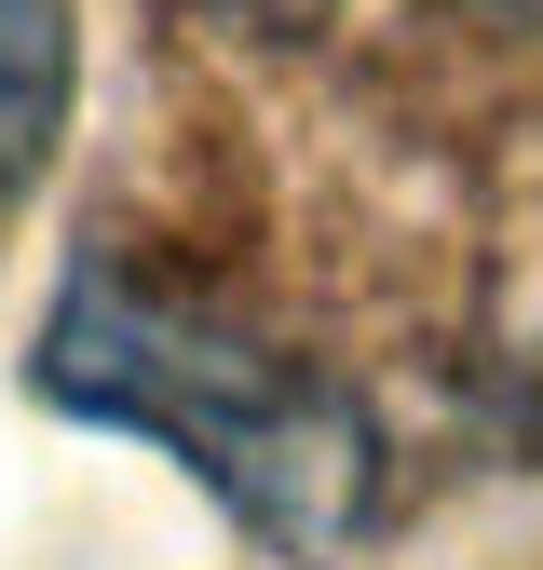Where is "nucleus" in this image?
<instances>
[{
    "mask_svg": "<svg viewBox=\"0 0 543 570\" xmlns=\"http://www.w3.org/2000/svg\"><path fill=\"white\" fill-rule=\"evenodd\" d=\"M231 14H272V28H313L326 0H231Z\"/></svg>",
    "mask_w": 543,
    "mask_h": 570,
    "instance_id": "3",
    "label": "nucleus"
},
{
    "mask_svg": "<svg viewBox=\"0 0 543 570\" xmlns=\"http://www.w3.org/2000/svg\"><path fill=\"white\" fill-rule=\"evenodd\" d=\"M41 394L177 449L258 543H286V557H339V543L381 530L394 449H381L367 394L339 367H313L299 340L245 326L231 299H204L190 272L82 258L68 299H55V326H41Z\"/></svg>",
    "mask_w": 543,
    "mask_h": 570,
    "instance_id": "1",
    "label": "nucleus"
},
{
    "mask_svg": "<svg viewBox=\"0 0 543 570\" xmlns=\"http://www.w3.org/2000/svg\"><path fill=\"white\" fill-rule=\"evenodd\" d=\"M68 136V0H0V204Z\"/></svg>",
    "mask_w": 543,
    "mask_h": 570,
    "instance_id": "2",
    "label": "nucleus"
},
{
    "mask_svg": "<svg viewBox=\"0 0 543 570\" xmlns=\"http://www.w3.org/2000/svg\"><path fill=\"white\" fill-rule=\"evenodd\" d=\"M530 14H543V0H530Z\"/></svg>",
    "mask_w": 543,
    "mask_h": 570,
    "instance_id": "4",
    "label": "nucleus"
}]
</instances>
